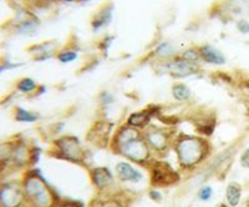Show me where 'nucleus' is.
<instances>
[{"mask_svg":"<svg viewBox=\"0 0 249 207\" xmlns=\"http://www.w3.org/2000/svg\"><path fill=\"white\" fill-rule=\"evenodd\" d=\"M144 140L147 145L155 151H164L170 146L171 133L167 130H163L161 128L151 126L144 132Z\"/></svg>","mask_w":249,"mask_h":207,"instance_id":"5","label":"nucleus"},{"mask_svg":"<svg viewBox=\"0 0 249 207\" xmlns=\"http://www.w3.org/2000/svg\"><path fill=\"white\" fill-rule=\"evenodd\" d=\"M59 207H79V206L75 204H65V205H60Z\"/></svg>","mask_w":249,"mask_h":207,"instance_id":"20","label":"nucleus"},{"mask_svg":"<svg viewBox=\"0 0 249 207\" xmlns=\"http://www.w3.org/2000/svg\"><path fill=\"white\" fill-rule=\"evenodd\" d=\"M99 207H122L119 202H115V201H106L104 204L100 205Z\"/></svg>","mask_w":249,"mask_h":207,"instance_id":"19","label":"nucleus"},{"mask_svg":"<svg viewBox=\"0 0 249 207\" xmlns=\"http://www.w3.org/2000/svg\"><path fill=\"white\" fill-rule=\"evenodd\" d=\"M113 146L121 155L128 160L142 164L150 157V146L144 137L140 133L139 129L124 126L113 139Z\"/></svg>","mask_w":249,"mask_h":207,"instance_id":"1","label":"nucleus"},{"mask_svg":"<svg viewBox=\"0 0 249 207\" xmlns=\"http://www.w3.org/2000/svg\"><path fill=\"white\" fill-rule=\"evenodd\" d=\"M212 195H213L212 188H211L210 186H204V188H202L201 190H199L198 197L202 200V201H208V200L212 197Z\"/></svg>","mask_w":249,"mask_h":207,"instance_id":"16","label":"nucleus"},{"mask_svg":"<svg viewBox=\"0 0 249 207\" xmlns=\"http://www.w3.org/2000/svg\"><path fill=\"white\" fill-rule=\"evenodd\" d=\"M226 196H227V201H228V204H230L231 206L232 207L238 206V204H239L242 197L241 186H239L238 184H235V182H231V184L227 186Z\"/></svg>","mask_w":249,"mask_h":207,"instance_id":"11","label":"nucleus"},{"mask_svg":"<svg viewBox=\"0 0 249 207\" xmlns=\"http://www.w3.org/2000/svg\"><path fill=\"white\" fill-rule=\"evenodd\" d=\"M116 173L121 181L139 182L142 179L141 173L136 169H133L127 162H120V164H117Z\"/></svg>","mask_w":249,"mask_h":207,"instance_id":"8","label":"nucleus"},{"mask_svg":"<svg viewBox=\"0 0 249 207\" xmlns=\"http://www.w3.org/2000/svg\"><path fill=\"white\" fill-rule=\"evenodd\" d=\"M241 165L243 168L249 169V149H247L241 156Z\"/></svg>","mask_w":249,"mask_h":207,"instance_id":"18","label":"nucleus"},{"mask_svg":"<svg viewBox=\"0 0 249 207\" xmlns=\"http://www.w3.org/2000/svg\"><path fill=\"white\" fill-rule=\"evenodd\" d=\"M36 119V115L25 110H19V113H18V120H20V121H35Z\"/></svg>","mask_w":249,"mask_h":207,"instance_id":"14","label":"nucleus"},{"mask_svg":"<svg viewBox=\"0 0 249 207\" xmlns=\"http://www.w3.org/2000/svg\"><path fill=\"white\" fill-rule=\"evenodd\" d=\"M237 28H238V30L242 33V34H248L249 33V23L247 21V20H244V19L239 20V21L237 23Z\"/></svg>","mask_w":249,"mask_h":207,"instance_id":"17","label":"nucleus"},{"mask_svg":"<svg viewBox=\"0 0 249 207\" xmlns=\"http://www.w3.org/2000/svg\"><path fill=\"white\" fill-rule=\"evenodd\" d=\"M18 88H19L20 91H23V93H30V91L35 90V88H36V84H35L34 80L24 79L19 82Z\"/></svg>","mask_w":249,"mask_h":207,"instance_id":"13","label":"nucleus"},{"mask_svg":"<svg viewBox=\"0 0 249 207\" xmlns=\"http://www.w3.org/2000/svg\"><path fill=\"white\" fill-rule=\"evenodd\" d=\"M76 53L75 51H64L59 55V60L61 63H70L72 60L76 59Z\"/></svg>","mask_w":249,"mask_h":207,"instance_id":"15","label":"nucleus"},{"mask_svg":"<svg viewBox=\"0 0 249 207\" xmlns=\"http://www.w3.org/2000/svg\"><path fill=\"white\" fill-rule=\"evenodd\" d=\"M91 173H92L91 177H92L93 184L99 188H106L113 184V177L107 169H95Z\"/></svg>","mask_w":249,"mask_h":207,"instance_id":"10","label":"nucleus"},{"mask_svg":"<svg viewBox=\"0 0 249 207\" xmlns=\"http://www.w3.org/2000/svg\"><path fill=\"white\" fill-rule=\"evenodd\" d=\"M57 148H59L61 157L74 162H80L84 160V152H82L80 144L75 137L65 136L60 139L56 142Z\"/></svg>","mask_w":249,"mask_h":207,"instance_id":"6","label":"nucleus"},{"mask_svg":"<svg viewBox=\"0 0 249 207\" xmlns=\"http://www.w3.org/2000/svg\"><path fill=\"white\" fill-rule=\"evenodd\" d=\"M178 180V175L166 162H157L152 166L151 182H152L153 186H157V188L168 186V185L176 184Z\"/></svg>","mask_w":249,"mask_h":207,"instance_id":"4","label":"nucleus"},{"mask_svg":"<svg viewBox=\"0 0 249 207\" xmlns=\"http://www.w3.org/2000/svg\"><path fill=\"white\" fill-rule=\"evenodd\" d=\"M152 113L150 109L137 111V113H131L127 119V125L135 129H144L150 125V121L152 119Z\"/></svg>","mask_w":249,"mask_h":207,"instance_id":"7","label":"nucleus"},{"mask_svg":"<svg viewBox=\"0 0 249 207\" xmlns=\"http://www.w3.org/2000/svg\"><path fill=\"white\" fill-rule=\"evenodd\" d=\"M172 96L175 97L177 101H187L190 100L191 96H192V91L184 84H176V85L172 86Z\"/></svg>","mask_w":249,"mask_h":207,"instance_id":"12","label":"nucleus"},{"mask_svg":"<svg viewBox=\"0 0 249 207\" xmlns=\"http://www.w3.org/2000/svg\"><path fill=\"white\" fill-rule=\"evenodd\" d=\"M26 193L31 199V201L34 202L36 206L39 207H50L51 202H53V195H51L50 190L48 188L43 180L40 177H31L28 182H26Z\"/></svg>","mask_w":249,"mask_h":207,"instance_id":"3","label":"nucleus"},{"mask_svg":"<svg viewBox=\"0 0 249 207\" xmlns=\"http://www.w3.org/2000/svg\"><path fill=\"white\" fill-rule=\"evenodd\" d=\"M202 59L208 64H214V65H222L226 63V57L223 56L221 51H218L217 49L212 48L210 45H206L199 50Z\"/></svg>","mask_w":249,"mask_h":207,"instance_id":"9","label":"nucleus"},{"mask_svg":"<svg viewBox=\"0 0 249 207\" xmlns=\"http://www.w3.org/2000/svg\"><path fill=\"white\" fill-rule=\"evenodd\" d=\"M207 148V142L196 136H181L176 146L179 162L186 168L198 165L206 157Z\"/></svg>","mask_w":249,"mask_h":207,"instance_id":"2","label":"nucleus"}]
</instances>
